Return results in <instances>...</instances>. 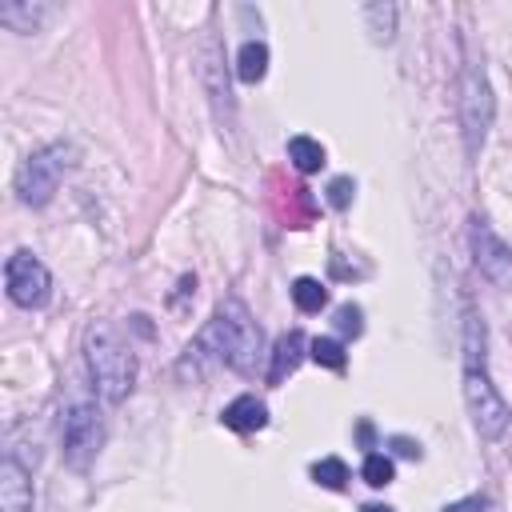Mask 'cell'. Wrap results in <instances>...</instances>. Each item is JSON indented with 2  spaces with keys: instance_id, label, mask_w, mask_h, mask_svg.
<instances>
[{
  "instance_id": "1",
  "label": "cell",
  "mask_w": 512,
  "mask_h": 512,
  "mask_svg": "<svg viewBox=\"0 0 512 512\" xmlns=\"http://www.w3.org/2000/svg\"><path fill=\"white\" fill-rule=\"evenodd\" d=\"M196 352H208L212 360L228 364L240 376L256 372V364L264 356V332H260V324L252 320V312L240 296H224L212 308V320L204 324V332L196 340Z\"/></svg>"
},
{
  "instance_id": "18",
  "label": "cell",
  "mask_w": 512,
  "mask_h": 512,
  "mask_svg": "<svg viewBox=\"0 0 512 512\" xmlns=\"http://www.w3.org/2000/svg\"><path fill=\"white\" fill-rule=\"evenodd\" d=\"M0 20L16 32H32L36 20H40V8H28V4H0Z\"/></svg>"
},
{
  "instance_id": "13",
  "label": "cell",
  "mask_w": 512,
  "mask_h": 512,
  "mask_svg": "<svg viewBox=\"0 0 512 512\" xmlns=\"http://www.w3.org/2000/svg\"><path fill=\"white\" fill-rule=\"evenodd\" d=\"M288 160H292L300 172H320V168H324V144L312 140V136H292V140H288Z\"/></svg>"
},
{
  "instance_id": "19",
  "label": "cell",
  "mask_w": 512,
  "mask_h": 512,
  "mask_svg": "<svg viewBox=\"0 0 512 512\" xmlns=\"http://www.w3.org/2000/svg\"><path fill=\"white\" fill-rule=\"evenodd\" d=\"M364 16L372 20V36L376 40H388L392 36V20H396V8L392 4H368Z\"/></svg>"
},
{
  "instance_id": "17",
  "label": "cell",
  "mask_w": 512,
  "mask_h": 512,
  "mask_svg": "<svg viewBox=\"0 0 512 512\" xmlns=\"http://www.w3.org/2000/svg\"><path fill=\"white\" fill-rule=\"evenodd\" d=\"M360 472H364V480H368L372 488H384V484H392V476H396V468H392V460H388L384 452H368Z\"/></svg>"
},
{
  "instance_id": "12",
  "label": "cell",
  "mask_w": 512,
  "mask_h": 512,
  "mask_svg": "<svg viewBox=\"0 0 512 512\" xmlns=\"http://www.w3.org/2000/svg\"><path fill=\"white\" fill-rule=\"evenodd\" d=\"M264 72H268V48H264L260 40H248V44L236 52V76H240L244 84H256V80H264Z\"/></svg>"
},
{
  "instance_id": "16",
  "label": "cell",
  "mask_w": 512,
  "mask_h": 512,
  "mask_svg": "<svg viewBox=\"0 0 512 512\" xmlns=\"http://www.w3.org/2000/svg\"><path fill=\"white\" fill-rule=\"evenodd\" d=\"M308 356H312L316 364H324V368H332V372H344V368H348V356H344V344H340V340H332V336H316V340L308 344Z\"/></svg>"
},
{
  "instance_id": "4",
  "label": "cell",
  "mask_w": 512,
  "mask_h": 512,
  "mask_svg": "<svg viewBox=\"0 0 512 512\" xmlns=\"http://www.w3.org/2000/svg\"><path fill=\"white\" fill-rule=\"evenodd\" d=\"M72 164H76V148L64 144V140L36 148L16 168V196H20V204H28V208L48 204L52 192H56V184L64 180V172H72Z\"/></svg>"
},
{
  "instance_id": "14",
  "label": "cell",
  "mask_w": 512,
  "mask_h": 512,
  "mask_svg": "<svg viewBox=\"0 0 512 512\" xmlns=\"http://www.w3.org/2000/svg\"><path fill=\"white\" fill-rule=\"evenodd\" d=\"M292 300H296L300 312H320L328 304V288L320 280H312V276H296L292 280Z\"/></svg>"
},
{
  "instance_id": "24",
  "label": "cell",
  "mask_w": 512,
  "mask_h": 512,
  "mask_svg": "<svg viewBox=\"0 0 512 512\" xmlns=\"http://www.w3.org/2000/svg\"><path fill=\"white\" fill-rule=\"evenodd\" d=\"M360 512H396V508H388V504H364Z\"/></svg>"
},
{
  "instance_id": "11",
  "label": "cell",
  "mask_w": 512,
  "mask_h": 512,
  "mask_svg": "<svg viewBox=\"0 0 512 512\" xmlns=\"http://www.w3.org/2000/svg\"><path fill=\"white\" fill-rule=\"evenodd\" d=\"M220 424L232 428V432H260V428L268 424V408H264V400H256V396L248 392V396H236L232 404H224Z\"/></svg>"
},
{
  "instance_id": "6",
  "label": "cell",
  "mask_w": 512,
  "mask_h": 512,
  "mask_svg": "<svg viewBox=\"0 0 512 512\" xmlns=\"http://www.w3.org/2000/svg\"><path fill=\"white\" fill-rule=\"evenodd\" d=\"M104 444V420L92 404H72L64 412V464L84 472Z\"/></svg>"
},
{
  "instance_id": "15",
  "label": "cell",
  "mask_w": 512,
  "mask_h": 512,
  "mask_svg": "<svg viewBox=\"0 0 512 512\" xmlns=\"http://www.w3.org/2000/svg\"><path fill=\"white\" fill-rule=\"evenodd\" d=\"M312 480H316L320 488L344 492V488H348V464H344L340 456H324V460L312 464Z\"/></svg>"
},
{
  "instance_id": "8",
  "label": "cell",
  "mask_w": 512,
  "mask_h": 512,
  "mask_svg": "<svg viewBox=\"0 0 512 512\" xmlns=\"http://www.w3.org/2000/svg\"><path fill=\"white\" fill-rule=\"evenodd\" d=\"M468 244H472V260L480 268V276L496 288H512V248L476 216L468 228Z\"/></svg>"
},
{
  "instance_id": "23",
  "label": "cell",
  "mask_w": 512,
  "mask_h": 512,
  "mask_svg": "<svg viewBox=\"0 0 512 512\" xmlns=\"http://www.w3.org/2000/svg\"><path fill=\"white\" fill-rule=\"evenodd\" d=\"M388 444H392L396 456H404V460H420V444H416V440H408V436H392Z\"/></svg>"
},
{
  "instance_id": "22",
  "label": "cell",
  "mask_w": 512,
  "mask_h": 512,
  "mask_svg": "<svg viewBox=\"0 0 512 512\" xmlns=\"http://www.w3.org/2000/svg\"><path fill=\"white\" fill-rule=\"evenodd\" d=\"M440 512H488V496H464V500L444 504Z\"/></svg>"
},
{
  "instance_id": "10",
  "label": "cell",
  "mask_w": 512,
  "mask_h": 512,
  "mask_svg": "<svg viewBox=\"0 0 512 512\" xmlns=\"http://www.w3.org/2000/svg\"><path fill=\"white\" fill-rule=\"evenodd\" d=\"M304 332L300 328H292V332H284V336H276V344H272V364H268V384H280L284 376H292L296 372V364L304 360Z\"/></svg>"
},
{
  "instance_id": "9",
  "label": "cell",
  "mask_w": 512,
  "mask_h": 512,
  "mask_svg": "<svg viewBox=\"0 0 512 512\" xmlns=\"http://www.w3.org/2000/svg\"><path fill=\"white\" fill-rule=\"evenodd\" d=\"M0 512H32V480L12 452L0 460Z\"/></svg>"
},
{
  "instance_id": "7",
  "label": "cell",
  "mask_w": 512,
  "mask_h": 512,
  "mask_svg": "<svg viewBox=\"0 0 512 512\" xmlns=\"http://www.w3.org/2000/svg\"><path fill=\"white\" fill-rule=\"evenodd\" d=\"M4 288H8V296H12L20 308H44L48 296H52V276H48V268H44L32 252L16 248V252L4 260Z\"/></svg>"
},
{
  "instance_id": "2",
  "label": "cell",
  "mask_w": 512,
  "mask_h": 512,
  "mask_svg": "<svg viewBox=\"0 0 512 512\" xmlns=\"http://www.w3.org/2000/svg\"><path fill=\"white\" fill-rule=\"evenodd\" d=\"M464 404L468 416L476 424V432L484 440H500L512 412L504 404V396L496 392L492 376H488V360H484V320L476 312L464 316Z\"/></svg>"
},
{
  "instance_id": "21",
  "label": "cell",
  "mask_w": 512,
  "mask_h": 512,
  "mask_svg": "<svg viewBox=\"0 0 512 512\" xmlns=\"http://www.w3.org/2000/svg\"><path fill=\"white\" fill-rule=\"evenodd\" d=\"M352 192H356L352 176H336V180L328 184V204H332V208H348V204H352Z\"/></svg>"
},
{
  "instance_id": "20",
  "label": "cell",
  "mask_w": 512,
  "mask_h": 512,
  "mask_svg": "<svg viewBox=\"0 0 512 512\" xmlns=\"http://www.w3.org/2000/svg\"><path fill=\"white\" fill-rule=\"evenodd\" d=\"M336 332L340 336H360L364 332V312L356 304H340L336 308Z\"/></svg>"
},
{
  "instance_id": "5",
  "label": "cell",
  "mask_w": 512,
  "mask_h": 512,
  "mask_svg": "<svg viewBox=\"0 0 512 512\" xmlns=\"http://www.w3.org/2000/svg\"><path fill=\"white\" fill-rule=\"evenodd\" d=\"M492 112H496V100H492L484 68H464V80H460V128H464V144H468L472 156L480 152V144H484V136L492 128Z\"/></svg>"
},
{
  "instance_id": "3",
  "label": "cell",
  "mask_w": 512,
  "mask_h": 512,
  "mask_svg": "<svg viewBox=\"0 0 512 512\" xmlns=\"http://www.w3.org/2000/svg\"><path fill=\"white\" fill-rule=\"evenodd\" d=\"M84 360H88V376L92 388L100 392L104 404H124L136 388V356L132 348L120 340V332L104 320L88 324L84 332Z\"/></svg>"
}]
</instances>
